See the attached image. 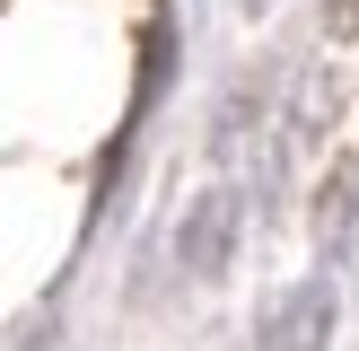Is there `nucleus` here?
<instances>
[{
	"label": "nucleus",
	"instance_id": "obj_1",
	"mask_svg": "<svg viewBox=\"0 0 359 351\" xmlns=\"http://www.w3.org/2000/svg\"><path fill=\"white\" fill-rule=\"evenodd\" d=\"M325 325H333V298H325V290H298V298H290V325H280V351H316Z\"/></svg>",
	"mask_w": 359,
	"mask_h": 351
},
{
	"label": "nucleus",
	"instance_id": "obj_2",
	"mask_svg": "<svg viewBox=\"0 0 359 351\" xmlns=\"http://www.w3.org/2000/svg\"><path fill=\"white\" fill-rule=\"evenodd\" d=\"M219 228H228V193H210V202H202V220L184 228V246H193V272H210V263H219Z\"/></svg>",
	"mask_w": 359,
	"mask_h": 351
},
{
	"label": "nucleus",
	"instance_id": "obj_3",
	"mask_svg": "<svg viewBox=\"0 0 359 351\" xmlns=\"http://www.w3.org/2000/svg\"><path fill=\"white\" fill-rule=\"evenodd\" d=\"M333 18H342V27H359V0H333Z\"/></svg>",
	"mask_w": 359,
	"mask_h": 351
}]
</instances>
